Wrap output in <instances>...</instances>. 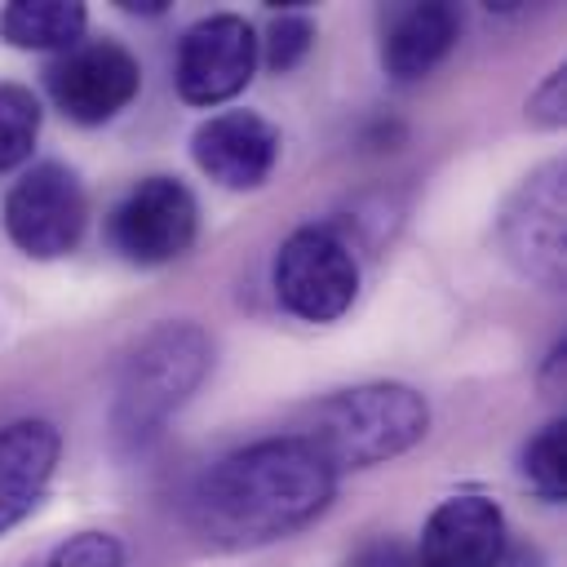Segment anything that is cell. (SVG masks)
<instances>
[{
    "label": "cell",
    "instance_id": "cell-1",
    "mask_svg": "<svg viewBox=\"0 0 567 567\" xmlns=\"http://www.w3.org/2000/svg\"><path fill=\"white\" fill-rule=\"evenodd\" d=\"M337 496V470L301 434L248 443L190 487V523L221 549H252L310 527Z\"/></svg>",
    "mask_w": 567,
    "mask_h": 567
},
{
    "label": "cell",
    "instance_id": "cell-2",
    "mask_svg": "<svg viewBox=\"0 0 567 567\" xmlns=\"http://www.w3.org/2000/svg\"><path fill=\"white\" fill-rule=\"evenodd\" d=\"M430 430V403L403 381H368L337 390L315 403L310 430L301 439L341 474V470H372L390 456L416 447Z\"/></svg>",
    "mask_w": 567,
    "mask_h": 567
},
{
    "label": "cell",
    "instance_id": "cell-3",
    "mask_svg": "<svg viewBox=\"0 0 567 567\" xmlns=\"http://www.w3.org/2000/svg\"><path fill=\"white\" fill-rule=\"evenodd\" d=\"M208 363H213V346L199 323L177 319V323L151 328L120 368L115 408H111L115 434L124 443L155 439L164 421L199 390V381L208 377Z\"/></svg>",
    "mask_w": 567,
    "mask_h": 567
},
{
    "label": "cell",
    "instance_id": "cell-4",
    "mask_svg": "<svg viewBox=\"0 0 567 567\" xmlns=\"http://www.w3.org/2000/svg\"><path fill=\"white\" fill-rule=\"evenodd\" d=\"M275 297L306 323H332L354 306L359 261L332 226H297L275 252Z\"/></svg>",
    "mask_w": 567,
    "mask_h": 567
},
{
    "label": "cell",
    "instance_id": "cell-5",
    "mask_svg": "<svg viewBox=\"0 0 567 567\" xmlns=\"http://www.w3.org/2000/svg\"><path fill=\"white\" fill-rule=\"evenodd\" d=\"M84 221H89V199H84V186L80 177L58 164V159H44V164H31L4 195V230L9 239L35 257V261H53V257H66L80 235H84Z\"/></svg>",
    "mask_w": 567,
    "mask_h": 567
},
{
    "label": "cell",
    "instance_id": "cell-6",
    "mask_svg": "<svg viewBox=\"0 0 567 567\" xmlns=\"http://www.w3.org/2000/svg\"><path fill=\"white\" fill-rule=\"evenodd\" d=\"M199 230V204L177 177H142L111 213V244L133 266L177 261Z\"/></svg>",
    "mask_w": 567,
    "mask_h": 567
},
{
    "label": "cell",
    "instance_id": "cell-7",
    "mask_svg": "<svg viewBox=\"0 0 567 567\" xmlns=\"http://www.w3.org/2000/svg\"><path fill=\"white\" fill-rule=\"evenodd\" d=\"M261 44L257 31L239 13H208L199 18L177 44V93L190 106H217L248 89L257 71Z\"/></svg>",
    "mask_w": 567,
    "mask_h": 567
},
{
    "label": "cell",
    "instance_id": "cell-8",
    "mask_svg": "<svg viewBox=\"0 0 567 567\" xmlns=\"http://www.w3.org/2000/svg\"><path fill=\"white\" fill-rule=\"evenodd\" d=\"M53 106L75 124L115 120L142 89V66L120 40H80L44 71Z\"/></svg>",
    "mask_w": 567,
    "mask_h": 567
},
{
    "label": "cell",
    "instance_id": "cell-9",
    "mask_svg": "<svg viewBox=\"0 0 567 567\" xmlns=\"http://www.w3.org/2000/svg\"><path fill=\"white\" fill-rule=\"evenodd\" d=\"M505 257L540 288H563L567 217H563V164H545L509 195L501 213Z\"/></svg>",
    "mask_w": 567,
    "mask_h": 567
},
{
    "label": "cell",
    "instance_id": "cell-10",
    "mask_svg": "<svg viewBox=\"0 0 567 567\" xmlns=\"http://www.w3.org/2000/svg\"><path fill=\"white\" fill-rule=\"evenodd\" d=\"M204 177L226 190H257L279 159V128L257 111H217L190 133Z\"/></svg>",
    "mask_w": 567,
    "mask_h": 567
},
{
    "label": "cell",
    "instance_id": "cell-11",
    "mask_svg": "<svg viewBox=\"0 0 567 567\" xmlns=\"http://www.w3.org/2000/svg\"><path fill=\"white\" fill-rule=\"evenodd\" d=\"M505 514L492 496L456 492L421 527L416 567H496L505 554Z\"/></svg>",
    "mask_w": 567,
    "mask_h": 567
},
{
    "label": "cell",
    "instance_id": "cell-12",
    "mask_svg": "<svg viewBox=\"0 0 567 567\" xmlns=\"http://www.w3.org/2000/svg\"><path fill=\"white\" fill-rule=\"evenodd\" d=\"M58 456H62V434L53 421L22 416L0 430V536L40 505L58 470Z\"/></svg>",
    "mask_w": 567,
    "mask_h": 567
},
{
    "label": "cell",
    "instance_id": "cell-13",
    "mask_svg": "<svg viewBox=\"0 0 567 567\" xmlns=\"http://www.w3.org/2000/svg\"><path fill=\"white\" fill-rule=\"evenodd\" d=\"M456 31H461V18L452 4H399L390 18H385V35H381V62L385 71L408 84V80H421L430 75L456 44Z\"/></svg>",
    "mask_w": 567,
    "mask_h": 567
},
{
    "label": "cell",
    "instance_id": "cell-14",
    "mask_svg": "<svg viewBox=\"0 0 567 567\" xmlns=\"http://www.w3.org/2000/svg\"><path fill=\"white\" fill-rule=\"evenodd\" d=\"M89 27V9L80 0H13L0 9V35L13 49L66 53L80 44Z\"/></svg>",
    "mask_w": 567,
    "mask_h": 567
},
{
    "label": "cell",
    "instance_id": "cell-15",
    "mask_svg": "<svg viewBox=\"0 0 567 567\" xmlns=\"http://www.w3.org/2000/svg\"><path fill=\"white\" fill-rule=\"evenodd\" d=\"M523 478L532 483V492L549 505L567 501V425L549 421L545 430H536L523 447Z\"/></svg>",
    "mask_w": 567,
    "mask_h": 567
},
{
    "label": "cell",
    "instance_id": "cell-16",
    "mask_svg": "<svg viewBox=\"0 0 567 567\" xmlns=\"http://www.w3.org/2000/svg\"><path fill=\"white\" fill-rule=\"evenodd\" d=\"M40 137V102L27 84H0V173L27 164Z\"/></svg>",
    "mask_w": 567,
    "mask_h": 567
},
{
    "label": "cell",
    "instance_id": "cell-17",
    "mask_svg": "<svg viewBox=\"0 0 567 567\" xmlns=\"http://www.w3.org/2000/svg\"><path fill=\"white\" fill-rule=\"evenodd\" d=\"M22 567H124V545L111 532H71Z\"/></svg>",
    "mask_w": 567,
    "mask_h": 567
},
{
    "label": "cell",
    "instance_id": "cell-18",
    "mask_svg": "<svg viewBox=\"0 0 567 567\" xmlns=\"http://www.w3.org/2000/svg\"><path fill=\"white\" fill-rule=\"evenodd\" d=\"M257 44H266V66L275 75L279 71H292L310 53V44H315V22L301 9H284V13H275L266 40H257Z\"/></svg>",
    "mask_w": 567,
    "mask_h": 567
},
{
    "label": "cell",
    "instance_id": "cell-19",
    "mask_svg": "<svg viewBox=\"0 0 567 567\" xmlns=\"http://www.w3.org/2000/svg\"><path fill=\"white\" fill-rule=\"evenodd\" d=\"M350 567H416V554L394 536H372L350 554Z\"/></svg>",
    "mask_w": 567,
    "mask_h": 567
},
{
    "label": "cell",
    "instance_id": "cell-20",
    "mask_svg": "<svg viewBox=\"0 0 567 567\" xmlns=\"http://www.w3.org/2000/svg\"><path fill=\"white\" fill-rule=\"evenodd\" d=\"M563 84H567V80H563V66H558V71H549L545 84L527 97V120H532V124H540V128H558V124H563Z\"/></svg>",
    "mask_w": 567,
    "mask_h": 567
},
{
    "label": "cell",
    "instance_id": "cell-21",
    "mask_svg": "<svg viewBox=\"0 0 567 567\" xmlns=\"http://www.w3.org/2000/svg\"><path fill=\"white\" fill-rule=\"evenodd\" d=\"M496 567H540V554L532 545H505V554H501Z\"/></svg>",
    "mask_w": 567,
    "mask_h": 567
},
{
    "label": "cell",
    "instance_id": "cell-22",
    "mask_svg": "<svg viewBox=\"0 0 567 567\" xmlns=\"http://www.w3.org/2000/svg\"><path fill=\"white\" fill-rule=\"evenodd\" d=\"M120 9L124 13H151L155 18V13H164V0H120Z\"/></svg>",
    "mask_w": 567,
    "mask_h": 567
}]
</instances>
